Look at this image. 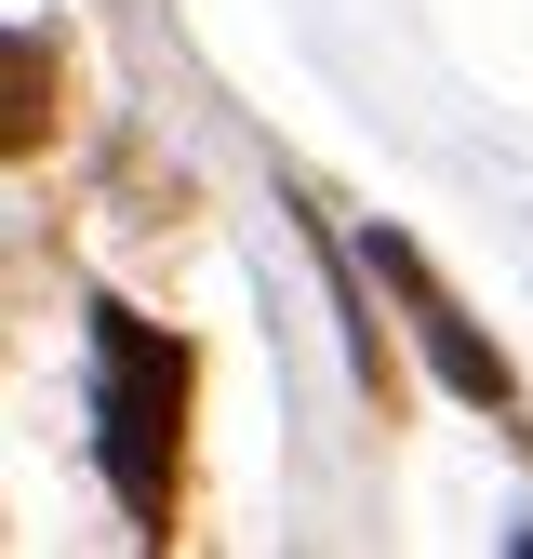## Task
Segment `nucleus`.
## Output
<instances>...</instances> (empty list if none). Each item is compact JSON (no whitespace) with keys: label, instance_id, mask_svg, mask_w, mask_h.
<instances>
[{"label":"nucleus","instance_id":"obj_1","mask_svg":"<svg viewBox=\"0 0 533 559\" xmlns=\"http://www.w3.org/2000/svg\"><path fill=\"white\" fill-rule=\"evenodd\" d=\"M94 400H107V479H120V507L161 533V507H174V400H187V360H174L147 320H107V333H94Z\"/></svg>","mask_w":533,"mask_h":559}]
</instances>
